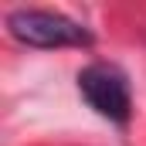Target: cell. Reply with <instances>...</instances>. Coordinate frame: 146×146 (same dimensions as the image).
Returning <instances> with one entry per match:
<instances>
[{
	"mask_svg": "<svg viewBox=\"0 0 146 146\" xmlns=\"http://www.w3.org/2000/svg\"><path fill=\"white\" fill-rule=\"evenodd\" d=\"M7 31L31 48H92V31L58 10H10Z\"/></svg>",
	"mask_w": 146,
	"mask_h": 146,
	"instance_id": "1",
	"label": "cell"
},
{
	"mask_svg": "<svg viewBox=\"0 0 146 146\" xmlns=\"http://www.w3.org/2000/svg\"><path fill=\"white\" fill-rule=\"evenodd\" d=\"M78 92L82 99L99 112L102 119H109L115 126H126L133 115V95H129V82L115 65L106 61H92L78 72Z\"/></svg>",
	"mask_w": 146,
	"mask_h": 146,
	"instance_id": "2",
	"label": "cell"
}]
</instances>
